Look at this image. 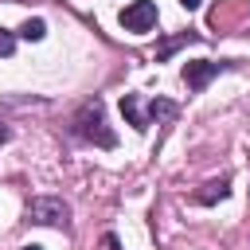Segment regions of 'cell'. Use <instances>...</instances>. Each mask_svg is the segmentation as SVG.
I'll list each match as a JSON object with an SVG mask.
<instances>
[{
	"label": "cell",
	"mask_w": 250,
	"mask_h": 250,
	"mask_svg": "<svg viewBox=\"0 0 250 250\" xmlns=\"http://www.w3.org/2000/svg\"><path fill=\"white\" fill-rule=\"evenodd\" d=\"M121 117H125L137 133L148 129V117H145V102H141V94H121Z\"/></svg>",
	"instance_id": "cell-6"
},
{
	"label": "cell",
	"mask_w": 250,
	"mask_h": 250,
	"mask_svg": "<svg viewBox=\"0 0 250 250\" xmlns=\"http://www.w3.org/2000/svg\"><path fill=\"white\" fill-rule=\"evenodd\" d=\"M8 137H12V133H8L4 125H0V145H8Z\"/></svg>",
	"instance_id": "cell-13"
},
{
	"label": "cell",
	"mask_w": 250,
	"mask_h": 250,
	"mask_svg": "<svg viewBox=\"0 0 250 250\" xmlns=\"http://www.w3.org/2000/svg\"><path fill=\"white\" fill-rule=\"evenodd\" d=\"M145 117H148V125H164V121H176L180 117V105L172 98H152L145 105Z\"/></svg>",
	"instance_id": "cell-7"
},
{
	"label": "cell",
	"mask_w": 250,
	"mask_h": 250,
	"mask_svg": "<svg viewBox=\"0 0 250 250\" xmlns=\"http://www.w3.org/2000/svg\"><path fill=\"white\" fill-rule=\"evenodd\" d=\"M223 70H230V62H215V59H195V62H184L180 78H184V86H188L191 94H199V90H207V82H211V78H219Z\"/></svg>",
	"instance_id": "cell-3"
},
{
	"label": "cell",
	"mask_w": 250,
	"mask_h": 250,
	"mask_svg": "<svg viewBox=\"0 0 250 250\" xmlns=\"http://www.w3.org/2000/svg\"><path fill=\"white\" fill-rule=\"evenodd\" d=\"M70 137H78L86 145H98V148H117V133L105 125V102L102 98H90V102H82L74 109Z\"/></svg>",
	"instance_id": "cell-1"
},
{
	"label": "cell",
	"mask_w": 250,
	"mask_h": 250,
	"mask_svg": "<svg viewBox=\"0 0 250 250\" xmlns=\"http://www.w3.org/2000/svg\"><path fill=\"white\" fill-rule=\"evenodd\" d=\"M20 250H43V246H35V242H31V246H20Z\"/></svg>",
	"instance_id": "cell-14"
},
{
	"label": "cell",
	"mask_w": 250,
	"mask_h": 250,
	"mask_svg": "<svg viewBox=\"0 0 250 250\" xmlns=\"http://www.w3.org/2000/svg\"><path fill=\"white\" fill-rule=\"evenodd\" d=\"M180 4H184V8H188V12H195V8H199V4H203V0H180Z\"/></svg>",
	"instance_id": "cell-12"
},
{
	"label": "cell",
	"mask_w": 250,
	"mask_h": 250,
	"mask_svg": "<svg viewBox=\"0 0 250 250\" xmlns=\"http://www.w3.org/2000/svg\"><path fill=\"white\" fill-rule=\"evenodd\" d=\"M16 39H20V35H12L8 27H0V59H8V55L16 51Z\"/></svg>",
	"instance_id": "cell-10"
},
{
	"label": "cell",
	"mask_w": 250,
	"mask_h": 250,
	"mask_svg": "<svg viewBox=\"0 0 250 250\" xmlns=\"http://www.w3.org/2000/svg\"><path fill=\"white\" fill-rule=\"evenodd\" d=\"M27 223L39 227H70V203L59 195H35L27 199Z\"/></svg>",
	"instance_id": "cell-2"
},
{
	"label": "cell",
	"mask_w": 250,
	"mask_h": 250,
	"mask_svg": "<svg viewBox=\"0 0 250 250\" xmlns=\"http://www.w3.org/2000/svg\"><path fill=\"white\" fill-rule=\"evenodd\" d=\"M121 27L125 31H133V35H145V31H152L156 27V4L152 0H133V4H125L121 8Z\"/></svg>",
	"instance_id": "cell-4"
},
{
	"label": "cell",
	"mask_w": 250,
	"mask_h": 250,
	"mask_svg": "<svg viewBox=\"0 0 250 250\" xmlns=\"http://www.w3.org/2000/svg\"><path fill=\"white\" fill-rule=\"evenodd\" d=\"M227 195H230V176H219V180H207L199 191H191V203L211 207V203H219V199H227Z\"/></svg>",
	"instance_id": "cell-5"
},
{
	"label": "cell",
	"mask_w": 250,
	"mask_h": 250,
	"mask_svg": "<svg viewBox=\"0 0 250 250\" xmlns=\"http://www.w3.org/2000/svg\"><path fill=\"white\" fill-rule=\"evenodd\" d=\"M98 250H121V238H117L113 230H105V234H102V242H98Z\"/></svg>",
	"instance_id": "cell-11"
},
{
	"label": "cell",
	"mask_w": 250,
	"mask_h": 250,
	"mask_svg": "<svg viewBox=\"0 0 250 250\" xmlns=\"http://www.w3.org/2000/svg\"><path fill=\"white\" fill-rule=\"evenodd\" d=\"M16 35H20V39H27V43H39V39L47 35V23H43L39 16H31V20H23V27H20Z\"/></svg>",
	"instance_id": "cell-9"
},
{
	"label": "cell",
	"mask_w": 250,
	"mask_h": 250,
	"mask_svg": "<svg viewBox=\"0 0 250 250\" xmlns=\"http://www.w3.org/2000/svg\"><path fill=\"white\" fill-rule=\"evenodd\" d=\"M184 43H199V35H195V31H184V35H176V39H164V43L156 47V62H164V59H168L176 47H184Z\"/></svg>",
	"instance_id": "cell-8"
}]
</instances>
